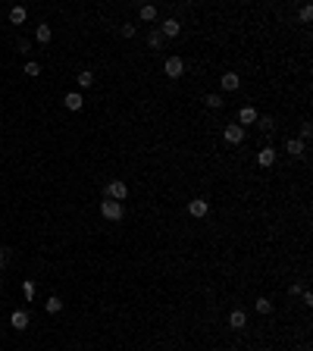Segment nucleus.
Listing matches in <instances>:
<instances>
[{
  "instance_id": "f257e3e1",
  "label": "nucleus",
  "mask_w": 313,
  "mask_h": 351,
  "mask_svg": "<svg viewBox=\"0 0 313 351\" xmlns=\"http://www.w3.org/2000/svg\"><path fill=\"white\" fill-rule=\"evenodd\" d=\"M101 214H104V220H110V223H119L125 216V207L119 201H110V198H104V204H101Z\"/></svg>"
},
{
  "instance_id": "f03ea898",
  "label": "nucleus",
  "mask_w": 313,
  "mask_h": 351,
  "mask_svg": "<svg viewBox=\"0 0 313 351\" xmlns=\"http://www.w3.org/2000/svg\"><path fill=\"white\" fill-rule=\"evenodd\" d=\"M104 198H110V201H119V204H122L125 198H129V185H125L122 179H116V182H110V185L104 188Z\"/></svg>"
},
{
  "instance_id": "7ed1b4c3",
  "label": "nucleus",
  "mask_w": 313,
  "mask_h": 351,
  "mask_svg": "<svg viewBox=\"0 0 313 351\" xmlns=\"http://www.w3.org/2000/svg\"><path fill=\"white\" fill-rule=\"evenodd\" d=\"M163 72H166L169 78H182V76H185V60H182V57H166Z\"/></svg>"
},
{
  "instance_id": "20e7f679",
  "label": "nucleus",
  "mask_w": 313,
  "mask_h": 351,
  "mask_svg": "<svg viewBox=\"0 0 313 351\" xmlns=\"http://www.w3.org/2000/svg\"><path fill=\"white\" fill-rule=\"evenodd\" d=\"M188 214L194 216V220H204V216L210 214V201H204V198H194V201H188Z\"/></svg>"
},
{
  "instance_id": "39448f33",
  "label": "nucleus",
  "mask_w": 313,
  "mask_h": 351,
  "mask_svg": "<svg viewBox=\"0 0 313 351\" xmlns=\"http://www.w3.org/2000/svg\"><path fill=\"white\" fill-rule=\"evenodd\" d=\"M219 88H223V91H238V88H241V76H238V72H225V76H219Z\"/></svg>"
},
{
  "instance_id": "423d86ee",
  "label": "nucleus",
  "mask_w": 313,
  "mask_h": 351,
  "mask_svg": "<svg viewBox=\"0 0 313 351\" xmlns=\"http://www.w3.org/2000/svg\"><path fill=\"white\" fill-rule=\"evenodd\" d=\"M29 323H31V314H29V310H13V317H10V326L13 329H19V333H22V329H29Z\"/></svg>"
},
{
  "instance_id": "0eeeda50",
  "label": "nucleus",
  "mask_w": 313,
  "mask_h": 351,
  "mask_svg": "<svg viewBox=\"0 0 313 351\" xmlns=\"http://www.w3.org/2000/svg\"><path fill=\"white\" fill-rule=\"evenodd\" d=\"M160 35H163V41L166 38H176L179 31H182V22H179V19H163V25H160Z\"/></svg>"
},
{
  "instance_id": "6e6552de",
  "label": "nucleus",
  "mask_w": 313,
  "mask_h": 351,
  "mask_svg": "<svg viewBox=\"0 0 313 351\" xmlns=\"http://www.w3.org/2000/svg\"><path fill=\"white\" fill-rule=\"evenodd\" d=\"M223 138H225V141H229V144H241V141H244V129H241V125H238V122H232V125H225Z\"/></svg>"
},
{
  "instance_id": "1a4fd4ad",
  "label": "nucleus",
  "mask_w": 313,
  "mask_h": 351,
  "mask_svg": "<svg viewBox=\"0 0 313 351\" xmlns=\"http://www.w3.org/2000/svg\"><path fill=\"white\" fill-rule=\"evenodd\" d=\"M229 326L235 329V333H241V329L248 326V314H244V310H232L229 314Z\"/></svg>"
},
{
  "instance_id": "9d476101",
  "label": "nucleus",
  "mask_w": 313,
  "mask_h": 351,
  "mask_svg": "<svg viewBox=\"0 0 313 351\" xmlns=\"http://www.w3.org/2000/svg\"><path fill=\"white\" fill-rule=\"evenodd\" d=\"M285 151H288V157H304L307 144H304L301 138H288V141H285Z\"/></svg>"
},
{
  "instance_id": "9b49d317",
  "label": "nucleus",
  "mask_w": 313,
  "mask_h": 351,
  "mask_svg": "<svg viewBox=\"0 0 313 351\" xmlns=\"http://www.w3.org/2000/svg\"><path fill=\"white\" fill-rule=\"evenodd\" d=\"M257 122V110L254 107H241V110H238V125H241V129H244V125H254Z\"/></svg>"
},
{
  "instance_id": "f8f14e48",
  "label": "nucleus",
  "mask_w": 313,
  "mask_h": 351,
  "mask_svg": "<svg viewBox=\"0 0 313 351\" xmlns=\"http://www.w3.org/2000/svg\"><path fill=\"white\" fill-rule=\"evenodd\" d=\"M63 104H66V110H82L85 107V97L78 94V91H69V94L63 97Z\"/></svg>"
},
{
  "instance_id": "ddd939ff",
  "label": "nucleus",
  "mask_w": 313,
  "mask_h": 351,
  "mask_svg": "<svg viewBox=\"0 0 313 351\" xmlns=\"http://www.w3.org/2000/svg\"><path fill=\"white\" fill-rule=\"evenodd\" d=\"M25 19H29V10H25V6H13L10 10V22L13 25H22Z\"/></svg>"
},
{
  "instance_id": "4468645a",
  "label": "nucleus",
  "mask_w": 313,
  "mask_h": 351,
  "mask_svg": "<svg viewBox=\"0 0 313 351\" xmlns=\"http://www.w3.org/2000/svg\"><path fill=\"white\" fill-rule=\"evenodd\" d=\"M257 163H260V167H272V163H276V151H272V148H263L260 154H257Z\"/></svg>"
},
{
  "instance_id": "2eb2a0df",
  "label": "nucleus",
  "mask_w": 313,
  "mask_h": 351,
  "mask_svg": "<svg viewBox=\"0 0 313 351\" xmlns=\"http://www.w3.org/2000/svg\"><path fill=\"white\" fill-rule=\"evenodd\" d=\"M138 16H141V22H154V19H157V6L154 3H144L141 10H138Z\"/></svg>"
},
{
  "instance_id": "dca6fc26",
  "label": "nucleus",
  "mask_w": 313,
  "mask_h": 351,
  "mask_svg": "<svg viewBox=\"0 0 313 351\" xmlns=\"http://www.w3.org/2000/svg\"><path fill=\"white\" fill-rule=\"evenodd\" d=\"M35 38H38V41H41V44H47L50 41V38H53V29H50V25H38V29H35Z\"/></svg>"
},
{
  "instance_id": "f3484780",
  "label": "nucleus",
  "mask_w": 313,
  "mask_h": 351,
  "mask_svg": "<svg viewBox=\"0 0 313 351\" xmlns=\"http://www.w3.org/2000/svg\"><path fill=\"white\" fill-rule=\"evenodd\" d=\"M44 310H47V314H60V310H63V301H60L57 295H50L47 301H44Z\"/></svg>"
},
{
  "instance_id": "a211bd4d",
  "label": "nucleus",
  "mask_w": 313,
  "mask_h": 351,
  "mask_svg": "<svg viewBox=\"0 0 313 351\" xmlns=\"http://www.w3.org/2000/svg\"><path fill=\"white\" fill-rule=\"evenodd\" d=\"M163 44H166V41H163V35H160V31L154 29V31H150V35H148V47H150V50H160V47H163Z\"/></svg>"
},
{
  "instance_id": "6ab92c4d",
  "label": "nucleus",
  "mask_w": 313,
  "mask_h": 351,
  "mask_svg": "<svg viewBox=\"0 0 313 351\" xmlns=\"http://www.w3.org/2000/svg\"><path fill=\"white\" fill-rule=\"evenodd\" d=\"M204 104H207L210 110H219V107H223V97H219L216 91H210V94H204Z\"/></svg>"
},
{
  "instance_id": "aec40b11",
  "label": "nucleus",
  "mask_w": 313,
  "mask_h": 351,
  "mask_svg": "<svg viewBox=\"0 0 313 351\" xmlns=\"http://www.w3.org/2000/svg\"><path fill=\"white\" fill-rule=\"evenodd\" d=\"M78 85H82V88H91V85H94V72L82 69V72H78Z\"/></svg>"
},
{
  "instance_id": "412c9836",
  "label": "nucleus",
  "mask_w": 313,
  "mask_h": 351,
  "mask_svg": "<svg viewBox=\"0 0 313 351\" xmlns=\"http://www.w3.org/2000/svg\"><path fill=\"white\" fill-rule=\"evenodd\" d=\"M254 307H257V314H272V301L269 298H257Z\"/></svg>"
},
{
  "instance_id": "4be33fe9",
  "label": "nucleus",
  "mask_w": 313,
  "mask_h": 351,
  "mask_svg": "<svg viewBox=\"0 0 313 351\" xmlns=\"http://www.w3.org/2000/svg\"><path fill=\"white\" fill-rule=\"evenodd\" d=\"M25 76H29V78H38V76H41V63H35V60H31V63H25Z\"/></svg>"
},
{
  "instance_id": "5701e85b",
  "label": "nucleus",
  "mask_w": 313,
  "mask_h": 351,
  "mask_svg": "<svg viewBox=\"0 0 313 351\" xmlns=\"http://www.w3.org/2000/svg\"><path fill=\"white\" fill-rule=\"evenodd\" d=\"M257 125H260V132H272L276 129V122H272L269 116H257Z\"/></svg>"
},
{
  "instance_id": "b1692460",
  "label": "nucleus",
  "mask_w": 313,
  "mask_h": 351,
  "mask_svg": "<svg viewBox=\"0 0 313 351\" xmlns=\"http://www.w3.org/2000/svg\"><path fill=\"white\" fill-rule=\"evenodd\" d=\"M310 135H313V125H310V122H304V125H301V141L307 144V141H310Z\"/></svg>"
},
{
  "instance_id": "393cba45",
  "label": "nucleus",
  "mask_w": 313,
  "mask_h": 351,
  "mask_svg": "<svg viewBox=\"0 0 313 351\" xmlns=\"http://www.w3.org/2000/svg\"><path fill=\"white\" fill-rule=\"evenodd\" d=\"M135 35H138V29H135L132 22H125V25H122V38H135Z\"/></svg>"
},
{
  "instance_id": "a878e982",
  "label": "nucleus",
  "mask_w": 313,
  "mask_h": 351,
  "mask_svg": "<svg viewBox=\"0 0 313 351\" xmlns=\"http://www.w3.org/2000/svg\"><path fill=\"white\" fill-rule=\"evenodd\" d=\"M16 47H19V54H29V50H31V41H29V38H19Z\"/></svg>"
},
{
  "instance_id": "bb28decb",
  "label": "nucleus",
  "mask_w": 313,
  "mask_h": 351,
  "mask_svg": "<svg viewBox=\"0 0 313 351\" xmlns=\"http://www.w3.org/2000/svg\"><path fill=\"white\" fill-rule=\"evenodd\" d=\"M313 19V6H301V22H310Z\"/></svg>"
},
{
  "instance_id": "cd10ccee",
  "label": "nucleus",
  "mask_w": 313,
  "mask_h": 351,
  "mask_svg": "<svg viewBox=\"0 0 313 351\" xmlns=\"http://www.w3.org/2000/svg\"><path fill=\"white\" fill-rule=\"evenodd\" d=\"M6 260H10V248H0V270L6 267Z\"/></svg>"
},
{
  "instance_id": "c85d7f7f",
  "label": "nucleus",
  "mask_w": 313,
  "mask_h": 351,
  "mask_svg": "<svg viewBox=\"0 0 313 351\" xmlns=\"http://www.w3.org/2000/svg\"><path fill=\"white\" fill-rule=\"evenodd\" d=\"M22 292H25V298H35V282H25Z\"/></svg>"
},
{
  "instance_id": "c756f323",
  "label": "nucleus",
  "mask_w": 313,
  "mask_h": 351,
  "mask_svg": "<svg viewBox=\"0 0 313 351\" xmlns=\"http://www.w3.org/2000/svg\"><path fill=\"white\" fill-rule=\"evenodd\" d=\"M301 301L307 304V307H313V292H301Z\"/></svg>"
},
{
  "instance_id": "7c9ffc66",
  "label": "nucleus",
  "mask_w": 313,
  "mask_h": 351,
  "mask_svg": "<svg viewBox=\"0 0 313 351\" xmlns=\"http://www.w3.org/2000/svg\"><path fill=\"white\" fill-rule=\"evenodd\" d=\"M301 292H304V289H301V286H298V282H295V286H291V289H288V295H291V298H298V295H301Z\"/></svg>"
},
{
  "instance_id": "2f4dec72",
  "label": "nucleus",
  "mask_w": 313,
  "mask_h": 351,
  "mask_svg": "<svg viewBox=\"0 0 313 351\" xmlns=\"http://www.w3.org/2000/svg\"><path fill=\"white\" fill-rule=\"evenodd\" d=\"M0 289H3V279H0Z\"/></svg>"
},
{
  "instance_id": "473e14b6",
  "label": "nucleus",
  "mask_w": 313,
  "mask_h": 351,
  "mask_svg": "<svg viewBox=\"0 0 313 351\" xmlns=\"http://www.w3.org/2000/svg\"><path fill=\"white\" fill-rule=\"evenodd\" d=\"M229 351H238V348H229Z\"/></svg>"
}]
</instances>
